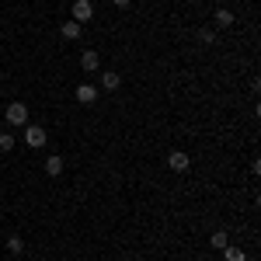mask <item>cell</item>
Instances as JSON below:
<instances>
[{
  "instance_id": "6da1fadb",
  "label": "cell",
  "mask_w": 261,
  "mask_h": 261,
  "mask_svg": "<svg viewBox=\"0 0 261 261\" xmlns=\"http://www.w3.org/2000/svg\"><path fill=\"white\" fill-rule=\"evenodd\" d=\"M94 18V4L91 0H73V21L77 24H84V21Z\"/></svg>"
},
{
  "instance_id": "7a4b0ae2",
  "label": "cell",
  "mask_w": 261,
  "mask_h": 261,
  "mask_svg": "<svg viewBox=\"0 0 261 261\" xmlns=\"http://www.w3.org/2000/svg\"><path fill=\"white\" fill-rule=\"evenodd\" d=\"M45 140H49V133H45L42 125H28V129H24V143H28V146L39 150V146H45Z\"/></svg>"
},
{
  "instance_id": "3957f363",
  "label": "cell",
  "mask_w": 261,
  "mask_h": 261,
  "mask_svg": "<svg viewBox=\"0 0 261 261\" xmlns=\"http://www.w3.org/2000/svg\"><path fill=\"white\" fill-rule=\"evenodd\" d=\"M7 122H11V125H24V122H28V105H21V101L7 105Z\"/></svg>"
},
{
  "instance_id": "277c9868",
  "label": "cell",
  "mask_w": 261,
  "mask_h": 261,
  "mask_svg": "<svg viewBox=\"0 0 261 261\" xmlns=\"http://www.w3.org/2000/svg\"><path fill=\"white\" fill-rule=\"evenodd\" d=\"M167 167H171V171H178V174H185V171L192 167V161H188V153H185V150H174V153H167Z\"/></svg>"
},
{
  "instance_id": "5b68a950",
  "label": "cell",
  "mask_w": 261,
  "mask_h": 261,
  "mask_svg": "<svg viewBox=\"0 0 261 261\" xmlns=\"http://www.w3.org/2000/svg\"><path fill=\"white\" fill-rule=\"evenodd\" d=\"M77 101H81V105H94V101H98V87H94V84H81V87H77Z\"/></svg>"
},
{
  "instance_id": "8992f818",
  "label": "cell",
  "mask_w": 261,
  "mask_h": 261,
  "mask_svg": "<svg viewBox=\"0 0 261 261\" xmlns=\"http://www.w3.org/2000/svg\"><path fill=\"white\" fill-rule=\"evenodd\" d=\"M81 66H84V70H98V66H101V56L94 53V49H87V53L81 56Z\"/></svg>"
},
{
  "instance_id": "52a82bcc",
  "label": "cell",
  "mask_w": 261,
  "mask_h": 261,
  "mask_svg": "<svg viewBox=\"0 0 261 261\" xmlns=\"http://www.w3.org/2000/svg\"><path fill=\"white\" fill-rule=\"evenodd\" d=\"M213 21H216V24H220V28H230V24H233V11H226V7H220V11H216V14H213Z\"/></svg>"
},
{
  "instance_id": "ba28073f",
  "label": "cell",
  "mask_w": 261,
  "mask_h": 261,
  "mask_svg": "<svg viewBox=\"0 0 261 261\" xmlns=\"http://www.w3.org/2000/svg\"><path fill=\"white\" fill-rule=\"evenodd\" d=\"M60 32H63V39H73V42L81 39V24H77V21H63Z\"/></svg>"
},
{
  "instance_id": "9c48e42d",
  "label": "cell",
  "mask_w": 261,
  "mask_h": 261,
  "mask_svg": "<svg viewBox=\"0 0 261 261\" xmlns=\"http://www.w3.org/2000/svg\"><path fill=\"white\" fill-rule=\"evenodd\" d=\"M45 174H49V178H60L63 174V157H49V161H45Z\"/></svg>"
},
{
  "instance_id": "30bf717a",
  "label": "cell",
  "mask_w": 261,
  "mask_h": 261,
  "mask_svg": "<svg viewBox=\"0 0 261 261\" xmlns=\"http://www.w3.org/2000/svg\"><path fill=\"white\" fill-rule=\"evenodd\" d=\"M119 84H122L119 73H112V70H108V73H101V87H105V91H115Z\"/></svg>"
},
{
  "instance_id": "8fae6325",
  "label": "cell",
  "mask_w": 261,
  "mask_h": 261,
  "mask_svg": "<svg viewBox=\"0 0 261 261\" xmlns=\"http://www.w3.org/2000/svg\"><path fill=\"white\" fill-rule=\"evenodd\" d=\"M223 254H226V261H247V254H244L241 247H233V244H226V247H223Z\"/></svg>"
},
{
  "instance_id": "7c38bea8",
  "label": "cell",
  "mask_w": 261,
  "mask_h": 261,
  "mask_svg": "<svg viewBox=\"0 0 261 261\" xmlns=\"http://www.w3.org/2000/svg\"><path fill=\"white\" fill-rule=\"evenodd\" d=\"M209 244H213V247H216V251H223V247H226V244H230V237H226V233H223V230H216V233H213V237H209Z\"/></svg>"
},
{
  "instance_id": "4fadbf2b",
  "label": "cell",
  "mask_w": 261,
  "mask_h": 261,
  "mask_svg": "<svg viewBox=\"0 0 261 261\" xmlns=\"http://www.w3.org/2000/svg\"><path fill=\"white\" fill-rule=\"evenodd\" d=\"M7 251H11V254H21V251H24V241H21L18 233H14V237L7 241Z\"/></svg>"
},
{
  "instance_id": "5bb4252c",
  "label": "cell",
  "mask_w": 261,
  "mask_h": 261,
  "mask_svg": "<svg viewBox=\"0 0 261 261\" xmlns=\"http://www.w3.org/2000/svg\"><path fill=\"white\" fill-rule=\"evenodd\" d=\"M0 150H4V153L14 150V136H11V133H0Z\"/></svg>"
},
{
  "instance_id": "9a60e30c",
  "label": "cell",
  "mask_w": 261,
  "mask_h": 261,
  "mask_svg": "<svg viewBox=\"0 0 261 261\" xmlns=\"http://www.w3.org/2000/svg\"><path fill=\"white\" fill-rule=\"evenodd\" d=\"M199 39H202V42H213L216 35H213V28H202V32H199Z\"/></svg>"
},
{
  "instance_id": "2e32d148",
  "label": "cell",
  "mask_w": 261,
  "mask_h": 261,
  "mask_svg": "<svg viewBox=\"0 0 261 261\" xmlns=\"http://www.w3.org/2000/svg\"><path fill=\"white\" fill-rule=\"evenodd\" d=\"M112 4H115V7H129V0H112Z\"/></svg>"
}]
</instances>
